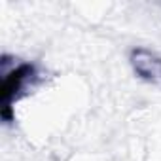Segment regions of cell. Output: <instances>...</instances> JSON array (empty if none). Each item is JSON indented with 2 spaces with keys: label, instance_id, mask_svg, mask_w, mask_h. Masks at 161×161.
<instances>
[{
  "label": "cell",
  "instance_id": "cell-1",
  "mask_svg": "<svg viewBox=\"0 0 161 161\" xmlns=\"http://www.w3.org/2000/svg\"><path fill=\"white\" fill-rule=\"evenodd\" d=\"M131 66L135 74L146 82L161 84V57L150 49L136 47L131 51Z\"/></svg>",
  "mask_w": 161,
  "mask_h": 161
}]
</instances>
